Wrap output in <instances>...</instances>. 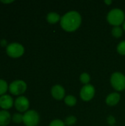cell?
<instances>
[{"label":"cell","mask_w":125,"mask_h":126,"mask_svg":"<svg viewBox=\"0 0 125 126\" xmlns=\"http://www.w3.org/2000/svg\"><path fill=\"white\" fill-rule=\"evenodd\" d=\"M13 103V99L11 96L8 94H4L0 97V107L2 109L7 110L12 108Z\"/></svg>","instance_id":"30bf717a"},{"label":"cell","mask_w":125,"mask_h":126,"mask_svg":"<svg viewBox=\"0 0 125 126\" xmlns=\"http://www.w3.org/2000/svg\"><path fill=\"white\" fill-rule=\"evenodd\" d=\"M6 52L8 56L17 58L22 56L24 53V48L23 45L18 43H11L7 46Z\"/></svg>","instance_id":"5b68a950"},{"label":"cell","mask_w":125,"mask_h":126,"mask_svg":"<svg viewBox=\"0 0 125 126\" xmlns=\"http://www.w3.org/2000/svg\"><path fill=\"white\" fill-rule=\"evenodd\" d=\"M14 1L13 0H8V1H1V3L3 4H10V3H13Z\"/></svg>","instance_id":"cb8c5ba5"},{"label":"cell","mask_w":125,"mask_h":126,"mask_svg":"<svg viewBox=\"0 0 125 126\" xmlns=\"http://www.w3.org/2000/svg\"><path fill=\"white\" fill-rule=\"evenodd\" d=\"M40 116L35 110H28L23 115V123L26 126H36L39 123Z\"/></svg>","instance_id":"277c9868"},{"label":"cell","mask_w":125,"mask_h":126,"mask_svg":"<svg viewBox=\"0 0 125 126\" xmlns=\"http://www.w3.org/2000/svg\"><path fill=\"white\" fill-rule=\"evenodd\" d=\"M107 20L111 25L119 27L125 21V12L119 8L111 10L107 15Z\"/></svg>","instance_id":"7a4b0ae2"},{"label":"cell","mask_w":125,"mask_h":126,"mask_svg":"<svg viewBox=\"0 0 125 126\" xmlns=\"http://www.w3.org/2000/svg\"><path fill=\"white\" fill-rule=\"evenodd\" d=\"M77 122V117L75 116H73V115H70V116H68L66 119H65V121H64V123L66 126H74Z\"/></svg>","instance_id":"ac0fdd59"},{"label":"cell","mask_w":125,"mask_h":126,"mask_svg":"<svg viewBox=\"0 0 125 126\" xmlns=\"http://www.w3.org/2000/svg\"><path fill=\"white\" fill-rule=\"evenodd\" d=\"M82 17L79 12L71 10L64 14L60 19V26L63 30L69 32L76 31L81 25Z\"/></svg>","instance_id":"6da1fadb"},{"label":"cell","mask_w":125,"mask_h":126,"mask_svg":"<svg viewBox=\"0 0 125 126\" xmlns=\"http://www.w3.org/2000/svg\"><path fill=\"white\" fill-rule=\"evenodd\" d=\"M52 96L57 100H61L65 98V89L60 85H55L51 89Z\"/></svg>","instance_id":"9c48e42d"},{"label":"cell","mask_w":125,"mask_h":126,"mask_svg":"<svg viewBox=\"0 0 125 126\" xmlns=\"http://www.w3.org/2000/svg\"><path fill=\"white\" fill-rule=\"evenodd\" d=\"M121 99V96L117 92H113L108 94L105 99L106 104L109 106H114L117 105Z\"/></svg>","instance_id":"8fae6325"},{"label":"cell","mask_w":125,"mask_h":126,"mask_svg":"<svg viewBox=\"0 0 125 126\" xmlns=\"http://www.w3.org/2000/svg\"><path fill=\"white\" fill-rule=\"evenodd\" d=\"M12 120L15 123L19 124L21 122H23V115L21 114H19V113L14 114L13 117H12Z\"/></svg>","instance_id":"ffe728a7"},{"label":"cell","mask_w":125,"mask_h":126,"mask_svg":"<svg viewBox=\"0 0 125 126\" xmlns=\"http://www.w3.org/2000/svg\"><path fill=\"white\" fill-rule=\"evenodd\" d=\"M111 84L116 91H124L125 89V75L119 72L113 73L111 77Z\"/></svg>","instance_id":"3957f363"},{"label":"cell","mask_w":125,"mask_h":126,"mask_svg":"<svg viewBox=\"0 0 125 126\" xmlns=\"http://www.w3.org/2000/svg\"></svg>","instance_id":"4316f807"},{"label":"cell","mask_w":125,"mask_h":126,"mask_svg":"<svg viewBox=\"0 0 125 126\" xmlns=\"http://www.w3.org/2000/svg\"><path fill=\"white\" fill-rule=\"evenodd\" d=\"M0 44H1V45L2 47H4V46L7 45V41H6L5 39H2V40L0 41Z\"/></svg>","instance_id":"603a6c76"},{"label":"cell","mask_w":125,"mask_h":126,"mask_svg":"<svg viewBox=\"0 0 125 126\" xmlns=\"http://www.w3.org/2000/svg\"><path fill=\"white\" fill-rule=\"evenodd\" d=\"M80 80L82 83L86 85V84H89V82L91 80V77H90V75L86 73V72H84V73H82L80 76Z\"/></svg>","instance_id":"2e32d148"},{"label":"cell","mask_w":125,"mask_h":126,"mask_svg":"<svg viewBox=\"0 0 125 126\" xmlns=\"http://www.w3.org/2000/svg\"><path fill=\"white\" fill-rule=\"evenodd\" d=\"M117 52L119 55H125V40L121 41L118 45H117Z\"/></svg>","instance_id":"d6986e66"},{"label":"cell","mask_w":125,"mask_h":126,"mask_svg":"<svg viewBox=\"0 0 125 126\" xmlns=\"http://www.w3.org/2000/svg\"><path fill=\"white\" fill-rule=\"evenodd\" d=\"M105 3L106 4L110 5V4H111L113 3V1H112L111 0H105Z\"/></svg>","instance_id":"d4e9b609"},{"label":"cell","mask_w":125,"mask_h":126,"mask_svg":"<svg viewBox=\"0 0 125 126\" xmlns=\"http://www.w3.org/2000/svg\"><path fill=\"white\" fill-rule=\"evenodd\" d=\"M107 122H108V123L110 125V126H114V125L116 124V118L113 117V116H112V115H110V116H108V118H107Z\"/></svg>","instance_id":"7402d4cb"},{"label":"cell","mask_w":125,"mask_h":126,"mask_svg":"<svg viewBox=\"0 0 125 126\" xmlns=\"http://www.w3.org/2000/svg\"><path fill=\"white\" fill-rule=\"evenodd\" d=\"M111 33H112L113 37H115L116 38H121L122 36L123 30H122V27H120V26L119 27H114L112 29Z\"/></svg>","instance_id":"9a60e30c"},{"label":"cell","mask_w":125,"mask_h":126,"mask_svg":"<svg viewBox=\"0 0 125 126\" xmlns=\"http://www.w3.org/2000/svg\"><path fill=\"white\" fill-rule=\"evenodd\" d=\"M60 19H61V16L57 13L55 12H50L49 13L47 14L46 16L47 21L51 24H55L58 21H60Z\"/></svg>","instance_id":"4fadbf2b"},{"label":"cell","mask_w":125,"mask_h":126,"mask_svg":"<svg viewBox=\"0 0 125 126\" xmlns=\"http://www.w3.org/2000/svg\"><path fill=\"white\" fill-rule=\"evenodd\" d=\"M80 98L85 102H88L91 100L95 95L94 86L90 83L84 85L80 90Z\"/></svg>","instance_id":"52a82bcc"},{"label":"cell","mask_w":125,"mask_h":126,"mask_svg":"<svg viewBox=\"0 0 125 126\" xmlns=\"http://www.w3.org/2000/svg\"><path fill=\"white\" fill-rule=\"evenodd\" d=\"M14 106L15 109L19 112H26L27 111L29 107V100L24 96L18 97L14 103Z\"/></svg>","instance_id":"ba28073f"},{"label":"cell","mask_w":125,"mask_h":126,"mask_svg":"<svg viewBox=\"0 0 125 126\" xmlns=\"http://www.w3.org/2000/svg\"><path fill=\"white\" fill-rule=\"evenodd\" d=\"M64 103L70 107H73L77 104V98L74 95H67L64 98Z\"/></svg>","instance_id":"5bb4252c"},{"label":"cell","mask_w":125,"mask_h":126,"mask_svg":"<svg viewBox=\"0 0 125 126\" xmlns=\"http://www.w3.org/2000/svg\"><path fill=\"white\" fill-rule=\"evenodd\" d=\"M49 126H66V125L61 120H54L50 123Z\"/></svg>","instance_id":"44dd1931"},{"label":"cell","mask_w":125,"mask_h":126,"mask_svg":"<svg viewBox=\"0 0 125 126\" xmlns=\"http://www.w3.org/2000/svg\"><path fill=\"white\" fill-rule=\"evenodd\" d=\"M27 83L21 80H16L13 81L9 86V91L13 95H21L27 90Z\"/></svg>","instance_id":"8992f818"},{"label":"cell","mask_w":125,"mask_h":126,"mask_svg":"<svg viewBox=\"0 0 125 126\" xmlns=\"http://www.w3.org/2000/svg\"><path fill=\"white\" fill-rule=\"evenodd\" d=\"M11 119L10 114L7 111H0V126H7L10 124Z\"/></svg>","instance_id":"7c38bea8"},{"label":"cell","mask_w":125,"mask_h":126,"mask_svg":"<svg viewBox=\"0 0 125 126\" xmlns=\"http://www.w3.org/2000/svg\"><path fill=\"white\" fill-rule=\"evenodd\" d=\"M8 88L9 86L7 85V83L4 80L0 79V96L4 95V94H5L7 91Z\"/></svg>","instance_id":"e0dca14e"},{"label":"cell","mask_w":125,"mask_h":126,"mask_svg":"<svg viewBox=\"0 0 125 126\" xmlns=\"http://www.w3.org/2000/svg\"><path fill=\"white\" fill-rule=\"evenodd\" d=\"M122 26H123V30L125 31V22L123 23V24H122Z\"/></svg>","instance_id":"484cf974"}]
</instances>
